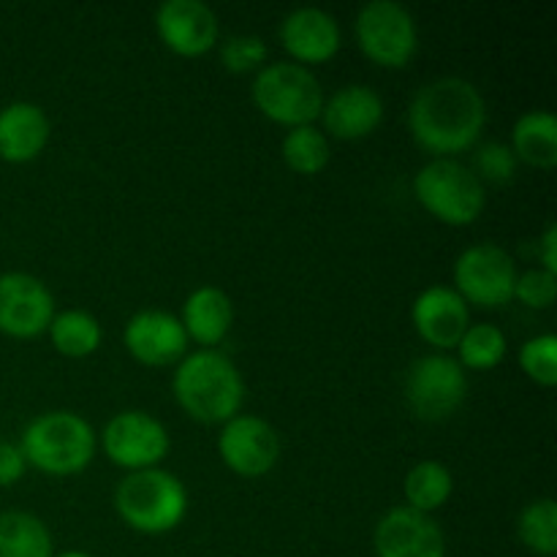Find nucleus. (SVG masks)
<instances>
[{"label":"nucleus","mask_w":557,"mask_h":557,"mask_svg":"<svg viewBox=\"0 0 557 557\" xmlns=\"http://www.w3.org/2000/svg\"><path fill=\"white\" fill-rule=\"evenodd\" d=\"M487 120L482 92L460 76H444L417 92L408 112L411 134L433 156H455L476 145Z\"/></svg>","instance_id":"obj_1"},{"label":"nucleus","mask_w":557,"mask_h":557,"mask_svg":"<svg viewBox=\"0 0 557 557\" xmlns=\"http://www.w3.org/2000/svg\"><path fill=\"white\" fill-rule=\"evenodd\" d=\"M174 397L196 422L226 424L243 406L245 384L232 359L201 348L188 354L174 370Z\"/></svg>","instance_id":"obj_2"},{"label":"nucleus","mask_w":557,"mask_h":557,"mask_svg":"<svg viewBox=\"0 0 557 557\" xmlns=\"http://www.w3.org/2000/svg\"><path fill=\"white\" fill-rule=\"evenodd\" d=\"M25 462L52 476H71L90 466L96 455V433L71 411H47L33 419L20 444Z\"/></svg>","instance_id":"obj_3"},{"label":"nucleus","mask_w":557,"mask_h":557,"mask_svg":"<svg viewBox=\"0 0 557 557\" xmlns=\"http://www.w3.org/2000/svg\"><path fill=\"white\" fill-rule=\"evenodd\" d=\"M114 509L134 531L158 536L183 522L188 511V493L183 482L169 471H134L114 490Z\"/></svg>","instance_id":"obj_4"},{"label":"nucleus","mask_w":557,"mask_h":557,"mask_svg":"<svg viewBox=\"0 0 557 557\" xmlns=\"http://www.w3.org/2000/svg\"><path fill=\"white\" fill-rule=\"evenodd\" d=\"M413 194L419 205L449 226H468L484 210V185L473 169L451 158H435L413 177Z\"/></svg>","instance_id":"obj_5"},{"label":"nucleus","mask_w":557,"mask_h":557,"mask_svg":"<svg viewBox=\"0 0 557 557\" xmlns=\"http://www.w3.org/2000/svg\"><path fill=\"white\" fill-rule=\"evenodd\" d=\"M253 101L264 117L297 128L321 117L324 90L305 65L272 63L256 74Z\"/></svg>","instance_id":"obj_6"},{"label":"nucleus","mask_w":557,"mask_h":557,"mask_svg":"<svg viewBox=\"0 0 557 557\" xmlns=\"http://www.w3.org/2000/svg\"><path fill=\"white\" fill-rule=\"evenodd\" d=\"M359 49L384 69H403L413 60L419 30L411 11L397 0H373L357 14Z\"/></svg>","instance_id":"obj_7"},{"label":"nucleus","mask_w":557,"mask_h":557,"mask_svg":"<svg viewBox=\"0 0 557 557\" xmlns=\"http://www.w3.org/2000/svg\"><path fill=\"white\" fill-rule=\"evenodd\" d=\"M468 392L466 370L446 354L417 359L406 375V400L419 419L441 422L457 413Z\"/></svg>","instance_id":"obj_8"},{"label":"nucleus","mask_w":557,"mask_h":557,"mask_svg":"<svg viewBox=\"0 0 557 557\" xmlns=\"http://www.w3.org/2000/svg\"><path fill=\"white\" fill-rule=\"evenodd\" d=\"M455 283L457 294L466 299V305L471 302L479 305V308H504L515 299V259L500 245H471L455 261Z\"/></svg>","instance_id":"obj_9"},{"label":"nucleus","mask_w":557,"mask_h":557,"mask_svg":"<svg viewBox=\"0 0 557 557\" xmlns=\"http://www.w3.org/2000/svg\"><path fill=\"white\" fill-rule=\"evenodd\" d=\"M103 451L109 460L128 471L158 466L169 451V433L156 417L145 411H125L109 419L103 430Z\"/></svg>","instance_id":"obj_10"},{"label":"nucleus","mask_w":557,"mask_h":557,"mask_svg":"<svg viewBox=\"0 0 557 557\" xmlns=\"http://www.w3.org/2000/svg\"><path fill=\"white\" fill-rule=\"evenodd\" d=\"M54 319L52 292L27 272L0 275V332L30 341L49 330Z\"/></svg>","instance_id":"obj_11"},{"label":"nucleus","mask_w":557,"mask_h":557,"mask_svg":"<svg viewBox=\"0 0 557 557\" xmlns=\"http://www.w3.org/2000/svg\"><path fill=\"white\" fill-rule=\"evenodd\" d=\"M223 462L239 476H264L281 457V438L275 428L259 417H234L223 424L218 438Z\"/></svg>","instance_id":"obj_12"},{"label":"nucleus","mask_w":557,"mask_h":557,"mask_svg":"<svg viewBox=\"0 0 557 557\" xmlns=\"http://www.w3.org/2000/svg\"><path fill=\"white\" fill-rule=\"evenodd\" d=\"M375 555L379 557H446V539L430 515L397 506L375 525Z\"/></svg>","instance_id":"obj_13"},{"label":"nucleus","mask_w":557,"mask_h":557,"mask_svg":"<svg viewBox=\"0 0 557 557\" xmlns=\"http://www.w3.org/2000/svg\"><path fill=\"white\" fill-rule=\"evenodd\" d=\"M161 41L183 58H199L218 41V16L201 0H166L156 11Z\"/></svg>","instance_id":"obj_14"},{"label":"nucleus","mask_w":557,"mask_h":557,"mask_svg":"<svg viewBox=\"0 0 557 557\" xmlns=\"http://www.w3.org/2000/svg\"><path fill=\"white\" fill-rule=\"evenodd\" d=\"M125 348L136 362L147 368H166L185 357L188 348V335L177 315L163 313V310H139L131 315L123 332Z\"/></svg>","instance_id":"obj_15"},{"label":"nucleus","mask_w":557,"mask_h":557,"mask_svg":"<svg viewBox=\"0 0 557 557\" xmlns=\"http://www.w3.org/2000/svg\"><path fill=\"white\" fill-rule=\"evenodd\" d=\"M411 319L419 337L435 348H455L471 326L466 299L446 286L424 288L413 302Z\"/></svg>","instance_id":"obj_16"},{"label":"nucleus","mask_w":557,"mask_h":557,"mask_svg":"<svg viewBox=\"0 0 557 557\" xmlns=\"http://www.w3.org/2000/svg\"><path fill=\"white\" fill-rule=\"evenodd\" d=\"M281 41L299 63H324L341 49V27L332 14L305 5L283 20Z\"/></svg>","instance_id":"obj_17"},{"label":"nucleus","mask_w":557,"mask_h":557,"mask_svg":"<svg viewBox=\"0 0 557 557\" xmlns=\"http://www.w3.org/2000/svg\"><path fill=\"white\" fill-rule=\"evenodd\" d=\"M326 131L337 139H362L384 120V101L368 85H346L321 109Z\"/></svg>","instance_id":"obj_18"},{"label":"nucleus","mask_w":557,"mask_h":557,"mask_svg":"<svg viewBox=\"0 0 557 557\" xmlns=\"http://www.w3.org/2000/svg\"><path fill=\"white\" fill-rule=\"evenodd\" d=\"M49 120L41 107L14 101L0 109V158L9 163H27L47 147Z\"/></svg>","instance_id":"obj_19"},{"label":"nucleus","mask_w":557,"mask_h":557,"mask_svg":"<svg viewBox=\"0 0 557 557\" xmlns=\"http://www.w3.org/2000/svg\"><path fill=\"white\" fill-rule=\"evenodd\" d=\"M234 321V305L228 294L218 286H201L185 299L183 324L185 335L194 337L199 346L212 348L228 335Z\"/></svg>","instance_id":"obj_20"},{"label":"nucleus","mask_w":557,"mask_h":557,"mask_svg":"<svg viewBox=\"0 0 557 557\" xmlns=\"http://www.w3.org/2000/svg\"><path fill=\"white\" fill-rule=\"evenodd\" d=\"M515 156L517 161H525L528 166L553 169L557 163V120L553 112H528L517 120L515 131Z\"/></svg>","instance_id":"obj_21"},{"label":"nucleus","mask_w":557,"mask_h":557,"mask_svg":"<svg viewBox=\"0 0 557 557\" xmlns=\"http://www.w3.org/2000/svg\"><path fill=\"white\" fill-rule=\"evenodd\" d=\"M0 557H52V536L36 515H0Z\"/></svg>","instance_id":"obj_22"},{"label":"nucleus","mask_w":557,"mask_h":557,"mask_svg":"<svg viewBox=\"0 0 557 557\" xmlns=\"http://www.w3.org/2000/svg\"><path fill=\"white\" fill-rule=\"evenodd\" d=\"M49 337L63 357H90L101 346V324L85 310H63L49 324Z\"/></svg>","instance_id":"obj_23"},{"label":"nucleus","mask_w":557,"mask_h":557,"mask_svg":"<svg viewBox=\"0 0 557 557\" xmlns=\"http://www.w3.org/2000/svg\"><path fill=\"white\" fill-rule=\"evenodd\" d=\"M451 490H455V479H451V471L444 462L424 460L413 466L411 473L406 476L408 506L422 511V515L441 509L449 500Z\"/></svg>","instance_id":"obj_24"},{"label":"nucleus","mask_w":557,"mask_h":557,"mask_svg":"<svg viewBox=\"0 0 557 557\" xmlns=\"http://www.w3.org/2000/svg\"><path fill=\"white\" fill-rule=\"evenodd\" d=\"M522 544L531 553L542 557H555L557 553V506L555 500L539 498L522 509L520 522H517Z\"/></svg>","instance_id":"obj_25"},{"label":"nucleus","mask_w":557,"mask_h":557,"mask_svg":"<svg viewBox=\"0 0 557 557\" xmlns=\"http://www.w3.org/2000/svg\"><path fill=\"white\" fill-rule=\"evenodd\" d=\"M283 158L297 174H319L330 161V141L313 125H297L283 139Z\"/></svg>","instance_id":"obj_26"},{"label":"nucleus","mask_w":557,"mask_h":557,"mask_svg":"<svg viewBox=\"0 0 557 557\" xmlns=\"http://www.w3.org/2000/svg\"><path fill=\"white\" fill-rule=\"evenodd\" d=\"M457 348H460L462 370H493L504 362L506 337L498 326L473 324L460 337Z\"/></svg>","instance_id":"obj_27"},{"label":"nucleus","mask_w":557,"mask_h":557,"mask_svg":"<svg viewBox=\"0 0 557 557\" xmlns=\"http://www.w3.org/2000/svg\"><path fill=\"white\" fill-rule=\"evenodd\" d=\"M520 368L542 386L557 384V337L539 335L520 348Z\"/></svg>","instance_id":"obj_28"},{"label":"nucleus","mask_w":557,"mask_h":557,"mask_svg":"<svg viewBox=\"0 0 557 557\" xmlns=\"http://www.w3.org/2000/svg\"><path fill=\"white\" fill-rule=\"evenodd\" d=\"M473 174L479 180H490V183H509L517 174L515 150L500 145V141H487L476 150V172Z\"/></svg>","instance_id":"obj_29"},{"label":"nucleus","mask_w":557,"mask_h":557,"mask_svg":"<svg viewBox=\"0 0 557 557\" xmlns=\"http://www.w3.org/2000/svg\"><path fill=\"white\" fill-rule=\"evenodd\" d=\"M221 60L234 74L259 69L267 60V44L259 36H232L221 49Z\"/></svg>","instance_id":"obj_30"},{"label":"nucleus","mask_w":557,"mask_h":557,"mask_svg":"<svg viewBox=\"0 0 557 557\" xmlns=\"http://www.w3.org/2000/svg\"><path fill=\"white\" fill-rule=\"evenodd\" d=\"M515 297L533 310H544L557 297V275L547 270H528L517 275Z\"/></svg>","instance_id":"obj_31"},{"label":"nucleus","mask_w":557,"mask_h":557,"mask_svg":"<svg viewBox=\"0 0 557 557\" xmlns=\"http://www.w3.org/2000/svg\"><path fill=\"white\" fill-rule=\"evenodd\" d=\"M27 462L22 455L20 446L9 444V441H0V487H11L22 479Z\"/></svg>","instance_id":"obj_32"},{"label":"nucleus","mask_w":557,"mask_h":557,"mask_svg":"<svg viewBox=\"0 0 557 557\" xmlns=\"http://www.w3.org/2000/svg\"><path fill=\"white\" fill-rule=\"evenodd\" d=\"M539 253H542V270H547V272H553V275H557V226L553 223V226L547 228V232H544V237H542V250H539Z\"/></svg>","instance_id":"obj_33"},{"label":"nucleus","mask_w":557,"mask_h":557,"mask_svg":"<svg viewBox=\"0 0 557 557\" xmlns=\"http://www.w3.org/2000/svg\"><path fill=\"white\" fill-rule=\"evenodd\" d=\"M58 557H92V555L79 553V549H71V553H63V555H58Z\"/></svg>","instance_id":"obj_34"}]
</instances>
